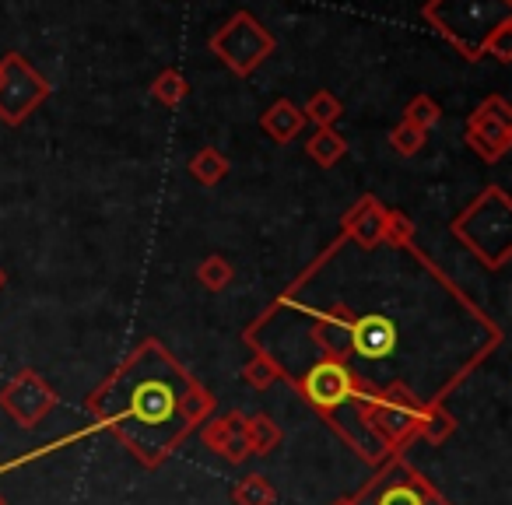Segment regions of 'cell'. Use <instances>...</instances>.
I'll return each mask as SVG.
<instances>
[{"label":"cell","instance_id":"2e32d148","mask_svg":"<svg viewBox=\"0 0 512 505\" xmlns=\"http://www.w3.org/2000/svg\"><path fill=\"white\" fill-rule=\"evenodd\" d=\"M197 278H200V285L207 288V292H225L228 285H232V278H235V271H232V264H228L225 257H207L204 264L197 267Z\"/></svg>","mask_w":512,"mask_h":505},{"label":"cell","instance_id":"30bf717a","mask_svg":"<svg viewBox=\"0 0 512 505\" xmlns=\"http://www.w3.org/2000/svg\"><path fill=\"white\" fill-rule=\"evenodd\" d=\"M260 123H264V130L274 137V141H278V144H288V141H292V137L302 130L306 116H302V109H295L288 99H281V102H274V106L267 109L264 120H260Z\"/></svg>","mask_w":512,"mask_h":505},{"label":"cell","instance_id":"52a82bcc","mask_svg":"<svg viewBox=\"0 0 512 505\" xmlns=\"http://www.w3.org/2000/svg\"><path fill=\"white\" fill-rule=\"evenodd\" d=\"M467 144L484 158V162H498L512 144V123H509V106L502 99H488L467 127Z\"/></svg>","mask_w":512,"mask_h":505},{"label":"cell","instance_id":"ac0fdd59","mask_svg":"<svg viewBox=\"0 0 512 505\" xmlns=\"http://www.w3.org/2000/svg\"><path fill=\"white\" fill-rule=\"evenodd\" d=\"M383 246H386V249H411V246H414V225H411V218H407V214L386 211Z\"/></svg>","mask_w":512,"mask_h":505},{"label":"cell","instance_id":"44dd1931","mask_svg":"<svg viewBox=\"0 0 512 505\" xmlns=\"http://www.w3.org/2000/svg\"><path fill=\"white\" fill-rule=\"evenodd\" d=\"M151 95H155L162 106H176L179 99L186 95V81H183V74H176V71H165L162 78L151 85Z\"/></svg>","mask_w":512,"mask_h":505},{"label":"cell","instance_id":"9c48e42d","mask_svg":"<svg viewBox=\"0 0 512 505\" xmlns=\"http://www.w3.org/2000/svg\"><path fill=\"white\" fill-rule=\"evenodd\" d=\"M383 225H386V207L376 197H362L344 214V235L355 239L358 249L383 246Z\"/></svg>","mask_w":512,"mask_h":505},{"label":"cell","instance_id":"3957f363","mask_svg":"<svg viewBox=\"0 0 512 505\" xmlns=\"http://www.w3.org/2000/svg\"><path fill=\"white\" fill-rule=\"evenodd\" d=\"M351 505H449V498L418 467L397 456L386 460L379 474L351 495Z\"/></svg>","mask_w":512,"mask_h":505},{"label":"cell","instance_id":"d6986e66","mask_svg":"<svg viewBox=\"0 0 512 505\" xmlns=\"http://www.w3.org/2000/svg\"><path fill=\"white\" fill-rule=\"evenodd\" d=\"M341 113H344L341 102H337L330 92H320V95H313V99L306 102V113H302V116H306V120H313L320 130H327V127H334Z\"/></svg>","mask_w":512,"mask_h":505},{"label":"cell","instance_id":"cb8c5ba5","mask_svg":"<svg viewBox=\"0 0 512 505\" xmlns=\"http://www.w3.org/2000/svg\"><path fill=\"white\" fill-rule=\"evenodd\" d=\"M334 505H351V498H337V502Z\"/></svg>","mask_w":512,"mask_h":505},{"label":"cell","instance_id":"ba28073f","mask_svg":"<svg viewBox=\"0 0 512 505\" xmlns=\"http://www.w3.org/2000/svg\"><path fill=\"white\" fill-rule=\"evenodd\" d=\"M200 439L211 449L214 456H221L225 463L239 467L249 460V446H246V414L232 411V414H214L200 425Z\"/></svg>","mask_w":512,"mask_h":505},{"label":"cell","instance_id":"4fadbf2b","mask_svg":"<svg viewBox=\"0 0 512 505\" xmlns=\"http://www.w3.org/2000/svg\"><path fill=\"white\" fill-rule=\"evenodd\" d=\"M344 151H348V144H344L341 134H334V127L316 130L313 141H306V155L313 158L316 165H323V169H330V165L341 162Z\"/></svg>","mask_w":512,"mask_h":505},{"label":"cell","instance_id":"8fae6325","mask_svg":"<svg viewBox=\"0 0 512 505\" xmlns=\"http://www.w3.org/2000/svg\"><path fill=\"white\" fill-rule=\"evenodd\" d=\"M246 446L249 456H267L281 446V428L271 414H249L246 418Z\"/></svg>","mask_w":512,"mask_h":505},{"label":"cell","instance_id":"8992f818","mask_svg":"<svg viewBox=\"0 0 512 505\" xmlns=\"http://www.w3.org/2000/svg\"><path fill=\"white\" fill-rule=\"evenodd\" d=\"M43 99H46V81L39 74H32L22 60L11 57L8 64H0V120H8L11 127H18Z\"/></svg>","mask_w":512,"mask_h":505},{"label":"cell","instance_id":"7a4b0ae2","mask_svg":"<svg viewBox=\"0 0 512 505\" xmlns=\"http://www.w3.org/2000/svg\"><path fill=\"white\" fill-rule=\"evenodd\" d=\"M453 235L484 267H502L509 260V246H512V204L502 186H488L453 221Z\"/></svg>","mask_w":512,"mask_h":505},{"label":"cell","instance_id":"7402d4cb","mask_svg":"<svg viewBox=\"0 0 512 505\" xmlns=\"http://www.w3.org/2000/svg\"><path fill=\"white\" fill-rule=\"evenodd\" d=\"M390 141H393V148H397L400 155H418L421 144H425V130L411 127V123H400V127L390 134Z\"/></svg>","mask_w":512,"mask_h":505},{"label":"cell","instance_id":"7c38bea8","mask_svg":"<svg viewBox=\"0 0 512 505\" xmlns=\"http://www.w3.org/2000/svg\"><path fill=\"white\" fill-rule=\"evenodd\" d=\"M456 435V418L449 414L446 404H428L425 414H421L418 425V442H428V446H442Z\"/></svg>","mask_w":512,"mask_h":505},{"label":"cell","instance_id":"d4e9b609","mask_svg":"<svg viewBox=\"0 0 512 505\" xmlns=\"http://www.w3.org/2000/svg\"><path fill=\"white\" fill-rule=\"evenodd\" d=\"M0 505H8V498H4V495H0Z\"/></svg>","mask_w":512,"mask_h":505},{"label":"cell","instance_id":"9a60e30c","mask_svg":"<svg viewBox=\"0 0 512 505\" xmlns=\"http://www.w3.org/2000/svg\"><path fill=\"white\" fill-rule=\"evenodd\" d=\"M225 172H228L225 155H221V151H214V148H204L200 155H193V162H190V176L197 179V183H204V186L221 183V179H225Z\"/></svg>","mask_w":512,"mask_h":505},{"label":"cell","instance_id":"277c9868","mask_svg":"<svg viewBox=\"0 0 512 505\" xmlns=\"http://www.w3.org/2000/svg\"><path fill=\"white\" fill-rule=\"evenodd\" d=\"M60 397L36 369H22L0 386V411L18 428H36L57 411Z\"/></svg>","mask_w":512,"mask_h":505},{"label":"cell","instance_id":"e0dca14e","mask_svg":"<svg viewBox=\"0 0 512 505\" xmlns=\"http://www.w3.org/2000/svg\"><path fill=\"white\" fill-rule=\"evenodd\" d=\"M242 383H246L249 390L264 393V390H271L274 383H281V376H278V369H274V365L267 362L264 355H253L246 365H242Z\"/></svg>","mask_w":512,"mask_h":505},{"label":"cell","instance_id":"6da1fadb","mask_svg":"<svg viewBox=\"0 0 512 505\" xmlns=\"http://www.w3.org/2000/svg\"><path fill=\"white\" fill-rule=\"evenodd\" d=\"M95 428L109 432L137 463L162 467L218 411V397L200 386L162 341L148 337L127 362L85 400Z\"/></svg>","mask_w":512,"mask_h":505},{"label":"cell","instance_id":"603a6c76","mask_svg":"<svg viewBox=\"0 0 512 505\" xmlns=\"http://www.w3.org/2000/svg\"><path fill=\"white\" fill-rule=\"evenodd\" d=\"M4 285H8V274L0 271V292H4Z\"/></svg>","mask_w":512,"mask_h":505},{"label":"cell","instance_id":"5bb4252c","mask_svg":"<svg viewBox=\"0 0 512 505\" xmlns=\"http://www.w3.org/2000/svg\"><path fill=\"white\" fill-rule=\"evenodd\" d=\"M232 502L235 505H278V491H274V484L267 481L264 474H246L232 488Z\"/></svg>","mask_w":512,"mask_h":505},{"label":"cell","instance_id":"ffe728a7","mask_svg":"<svg viewBox=\"0 0 512 505\" xmlns=\"http://www.w3.org/2000/svg\"><path fill=\"white\" fill-rule=\"evenodd\" d=\"M442 120V109H439V102H432V99H425V95H418V99L407 106V116H404V123H411V127H418V130H428V127H435V123Z\"/></svg>","mask_w":512,"mask_h":505},{"label":"cell","instance_id":"5b68a950","mask_svg":"<svg viewBox=\"0 0 512 505\" xmlns=\"http://www.w3.org/2000/svg\"><path fill=\"white\" fill-rule=\"evenodd\" d=\"M271 46H274L271 36H267L260 25H253L249 15H239L235 22L225 25L221 36H214V50L221 53V60H225L235 74L253 71V67L271 53Z\"/></svg>","mask_w":512,"mask_h":505}]
</instances>
